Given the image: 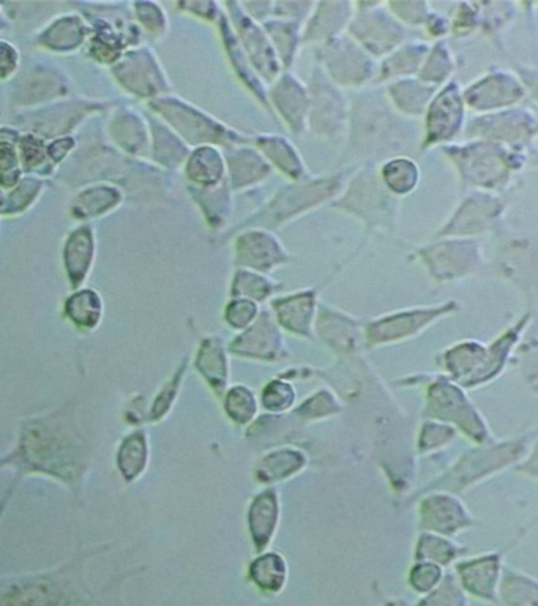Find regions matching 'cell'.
I'll return each instance as SVG.
<instances>
[{"instance_id": "d4e9b609", "label": "cell", "mask_w": 538, "mask_h": 606, "mask_svg": "<svg viewBox=\"0 0 538 606\" xmlns=\"http://www.w3.org/2000/svg\"><path fill=\"white\" fill-rule=\"evenodd\" d=\"M438 90L436 87L422 83L419 78L398 79L387 84L385 97L400 116L406 119H419L425 116L426 109Z\"/></svg>"}, {"instance_id": "603a6c76", "label": "cell", "mask_w": 538, "mask_h": 606, "mask_svg": "<svg viewBox=\"0 0 538 606\" xmlns=\"http://www.w3.org/2000/svg\"><path fill=\"white\" fill-rule=\"evenodd\" d=\"M182 173H184L188 187H217L228 179L225 152L213 146L191 149Z\"/></svg>"}, {"instance_id": "e0dca14e", "label": "cell", "mask_w": 538, "mask_h": 606, "mask_svg": "<svg viewBox=\"0 0 538 606\" xmlns=\"http://www.w3.org/2000/svg\"><path fill=\"white\" fill-rule=\"evenodd\" d=\"M269 103L273 116L280 117L294 136L308 133L310 92L308 84L292 72L281 73L269 86Z\"/></svg>"}, {"instance_id": "60d3db41", "label": "cell", "mask_w": 538, "mask_h": 606, "mask_svg": "<svg viewBox=\"0 0 538 606\" xmlns=\"http://www.w3.org/2000/svg\"><path fill=\"white\" fill-rule=\"evenodd\" d=\"M314 4L316 2H275L273 18L291 19V21L305 24L313 12Z\"/></svg>"}, {"instance_id": "d6a6232c", "label": "cell", "mask_w": 538, "mask_h": 606, "mask_svg": "<svg viewBox=\"0 0 538 606\" xmlns=\"http://www.w3.org/2000/svg\"><path fill=\"white\" fill-rule=\"evenodd\" d=\"M277 289V281H273L269 275L259 274L255 270L236 269L232 275L231 296L236 299L262 302V300L269 299Z\"/></svg>"}, {"instance_id": "8d00e7d4", "label": "cell", "mask_w": 538, "mask_h": 606, "mask_svg": "<svg viewBox=\"0 0 538 606\" xmlns=\"http://www.w3.org/2000/svg\"><path fill=\"white\" fill-rule=\"evenodd\" d=\"M450 37L468 38L479 34L480 5L479 2H460L455 5L453 15L450 16Z\"/></svg>"}, {"instance_id": "74e56055", "label": "cell", "mask_w": 538, "mask_h": 606, "mask_svg": "<svg viewBox=\"0 0 538 606\" xmlns=\"http://www.w3.org/2000/svg\"><path fill=\"white\" fill-rule=\"evenodd\" d=\"M387 7L404 27H423L434 12L430 2L423 0L387 2Z\"/></svg>"}, {"instance_id": "ffe728a7", "label": "cell", "mask_w": 538, "mask_h": 606, "mask_svg": "<svg viewBox=\"0 0 538 606\" xmlns=\"http://www.w3.org/2000/svg\"><path fill=\"white\" fill-rule=\"evenodd\" d=\"M497 269L520 285H538V236H512L497 251Z\"/></svg>"}, {"instance_id": "ac0fdd59", "label": "cell", "mask_w": 538, "mask_h": 606, "mask_svg": "<svg viewBox=\"0 0 538 606\" xmlns=\"http://www.w3.org/2000/svg\"><path fill=\"white\" fill-rule=\"evenodd\" d=\"M355 13V2L326 0L316 2L303 26V46H322L346 34Z\"/></svg>"}, {"instance_id": "5b68a950", "label": "cell", "mask_w": 538, "mask_h": 606, "mask_svg": "<svg viewBox=\"0 0 538 606\" xmlns=\"http://www.w3.org/2000/svg\"><path fill=\"white\" fill-rule=\"evenodd\" d=\"M378 168L363 165L355 169L343 193L330 206L360 218L370 231L390 234L397 229L400 199L384 187Z\"/></svg>"}, {"instance_id": "f546056e", "label": "cell", "mask_w": 538, "mask_h": 606, "mask_svg": "<svg viewBox=\"0 0 538 606\" xmlns=\"http://www.w3.org/2000/svg\"><path fill=\"white\" fill-rule=\"evenodd\" d=\"M378 171L384 187L398 199L412 195L422 179L420 166L408 155L384 161Z\"/></svg>"}, {"instance_id": "f1b7e54d", "label": "cell", "mask_w": 538, "mask_h": 606, "mask_svg": "<svg viewBox=\"0 0 538 606\" xmlns=\"http://www.w3.org/2000/svg\"><path fill=\"white\" fill-rule=\"evenodd\" d=\"M262 26L266 29L270 42L277 51L284 72H291V68L299 59L300 48L303 46V26L305 24L291 21V19L272 18L266 23H262Z\"/></svg>"}, {"instance_id": "b9f144b4", "label": "cell", "mask_w": 538, "mask_h": 606, "mask_svg": "<svg viewBox=\"0 0 538 606\" xmlns=\"http://www.w3.org/2000/svg\"><path fill=\"white\" fill-rule=\"evenodd\" d=\"M513 73L520 78L524 89L527 92V98H532L538 105V67L535 65L515 64Z\"/></svg>"}, {"instance_id": "9c48e42d", "label": "cell", "mask_w": 538, "mask_h": 606, "mask_svg": "<svg viewBox=\"0 0 538 606\" xmlns=\"http://www.w3.org/2000/svg\"><path fill=\"white\" fill-rule=\"evenodd\" d=\"M308 92H310L308 131L311 135L324 141H333L346 136L351 105L344 90L333 84L318 64L314 65L311 73Z\"/></svg>"}, {"instance_id": "83f0119b", "label": "cell", "mask_w": 538, "mask_h": 606, "mask_svg": "<svg viewBox=\"0 0 538 606\" xmlns=\"http://www.w3.org/2000/svg\"><path fill=\"white\" fill-rule=\"evenodd\" d=\"M452 303L450 302L449 305H442V307L438 308L406 311V313H400V315L389 316V318L382 319V321L373 324V327L370 329V337L376 343L408 337L411 333L428 326L430 322H433L439 316L445 315L453 307Z\"/></svg>"}, {"instance_id": "d6986e66", "label": "cell", "mask_w": 538, "mask_h": 606, "mask_svg": "<svg viewBox=\"0 0 538 606\" xmlns=\"http://www.w3.org/2000/svg\"><path fill=\"white\" fill-rule=\"evenodd\" d=\"M217 27L218 32H220L221 45H223V49H225V54L226 57H228L232 72H234L236 78L242 83V86L255 97V100H258L259 105L266 109L267 113H270L273 116V111L272 108H270L269 103V86L259 78L255 68L251 65L250 59H248L247 54L243 51L242 45H240L236 32L232 29L231 21H229L226 12L221 16Z\"/></svg>"}, {"instance_id": "cb8c5ba5", "label": "cell", "mask_w": 538, "mask_h": 606, "mask_svg": "<svg viewBox=\"0 0 538 606\" xmlns=\"http://www.w3.org/2000/svg\"><path fill=\"white\" fill-rule=\"evenodd\" d=\"M191 199L201 210L207 228L213 232L225 231L234 215V191L228 179L212 188L188 187Z\"/></svg>"}, {"instance_id": "4316f807", "label": "cell", "mask_w": 538, "mask_h": 606, "mask_svg": "<svg viewBox=\"0 0 538 606\" xmlns=\"http://www.w3.org/2000/svg\"><path fill=\"white\" fill-rule=\"evenodd\" d=\"M149 124L150 135H152L150 157L155 166L171 174L184 168L185 161L191 154L190 147L158 117L150 119Z\"/></svg>"}, {"instance_id": "d590c367", "label": "cell", "mask_w": 538, "mask_h": 606, "mask_svg": "<svg viewBox=\"0 0 538 606\" xmlns=\"http://www.w3.org/2000/svg\"><path fill=\"white\" fill-rule=\"evenodd\" d=\"M133 8H135L136 18L142 29L146 30V34L154 42H163L171 30L169 16L163 5L155 4V2H138L133 5Z\"/></svg>"}, {"instance_id": "1f68e13d", "label": "cell", "mask_w": 538, "mask_h": 606, "mask_svg": "<svg viewBox=\"0 0 538 606\" xmlns=\"http://www.w3.org/2000/svg\"><path fill=\"white\" fill-rule=\"evenodd\" d=\"M455 73V53H453L452 46L449 45L447 40H441V42H434L431 45L430 53L426 56L417 78L428 86L441 89L445 84L453 81Z\"/></svg>"}, {"instance_id": "3957f363", "label": "cell", "mask_w": 538, "mask_h": 606, "mask_svg": "<svg viewBox=\"0 0 538 606\" xmlns=\"http://www.w3.org/2000/svg\"><path fill=\"white\" fill-rule=\"evenodd\" d=\"M354 171L355 168H346L329 176L308 177L300 182H289L288 185L281 187L261 209L256 210L255 214H251L247 220H243L226 236L231 237L236 232L251 228L277 231L311 210L324 206L326 202L332 204L343 193L349 176Z\"/></svg>"}, {"instance_id": "f35d334b", "label": "cell", "mask_w": 538, "mask_h": 606, "mask_svg": "<svg viewBox=\"0 0 538 606\" xmlns=\"http://www.w3.org/2000/svg\"><path fill=\"white\" fill-rule=\"evenodd\" d=\"M180 12H184L185 15L193 16V18L201 19L204 23L213 24L217 26L221 16L225 13L223 5L212 2V0H199V2H179L177 4Z\"/></svg>"}, {"instance_id": "52a82bcc", "label": "cell", "mask_w": 538, "mask_h": 606, "mask_svg": "<svg viewBox=\"0 0 538 606\" xmlns=\"http://www.w3.org/2000/svg\"><path fill=\"white\" fill-rule=\"evenodd\" d=\"M509 210L501 195L486 191H468L449 220L436 232V239H479L499 231Z\"/></svg>"}, {"instance_id": "30bf717a", "label": "cell", "mask_w": 538, "mask_h": 606, "mask_svg": "<svg viewBox=\"0 0 538 606\" xmlns=\"http://www.w3.org/2000/svg\"><path fill=\"white\" fill-rule=\"evenodd\" d=\"M468 125V106L463 97V87L458 81H450L436 92L423 116V135L420 150L428 152L434 147L455 144L464 136Z\"/></svg>"}, {"instance_id": "7c38bea8", "label": "cell", "mask_w": 538, "mask_h": 606, "mask_svg": "<svg viewBox=\"0 0 538 606\" xmlns=\"http://www.w3.org/2000/svg\"><path fill=\"white\" fill-rule=\"evenodd\" d=\"M436 281H455L474 275L485 266V247L479 239H436L415 250Z\"/></svg>"}, {"instance_id": "8992f818", "label": "cell", "mask_w": 538, "mask_h": 606, "mask_svg": "<svg viewBox=\"0 0 538 606\" xmlns=\"http://www.w3.org/2000/svg\"><path fill=\"white\" fill-rule=\"evenodd\" d=\"M316 59L330 81L340 89H367L378 81L379 60L355 42L348 32L319 46Z\"/></svg>"}, {"instance_id": "2e32d148", "label": "cell", "mask_w": 538, "mask_h": 606, "mask_svg": "<svg viewBox=\"0 0 538 606\" xmlns=\"http://www.w3.org/2000/svg\"><path fill=\"white\" fill-rule=\"evenodd\" d=\"M117 78L130 94L154 101L172 94V84L165 68L152 49L144 48L130 51L117 65Z\"/></svg>"}, {"instance_id": "4fadbf2b", "label": "cell", "mask_w": 538, "mask_h": 606, "mask_svg": "<svg viewBox=\"0 0 538 606\" xmlns=\"http://www.w3.org/2000/svg\"><path fill=\"white\" fill-rule=\"evenodd\" d=\"M463 97L468 111L475 116H485L518 108L526 100L527 92L512 70L491 68L490 72L463 87Z\"/></svg>"}, {"instance_id": "e575fe53", "label": "cell", "mask_w": 538, "mask_h": 606, "mask_svg": "<svg viewBox=\"0 0 538 606\" xmlns=\"http://www.w3.org/2000/svg\"><path fill=\"white\" fill-rule=\"evenodd\" d=\"M236 348L239 351L258 352V354H273L280 348V335L267 316L261 319L250 332L239 338Z\"/></svg>"}, {"instance_id": "4dcf8cb0", "label": "cell", "mask_w": 538, "mask_h": 606, "mask_svg": "<svg viewBox=\"0 0 538 606\" xmlns=\"http://www.w3.org/2000/svg\"><path fill=\"white\" fill-rule=\"evenodd\" d=\"M281 324L292 332L308 333L310 322L316 308V292L313 289L297 292L291 296L280 297L273 302Z\"/></svg>"}, {"instance_id": "7bdbcfd3", "label": "cell", "mask_w": 538, "mask_h": 606, "mask_svg": "<svg viewBox=\"0 0 538 606\" xmlns=\"http://www.w3.org/2000/svg\"><path fill=\"white\" fill-rule=\"evenodd\" d=\"M423 29H425V34L428 37L433 38L434 42H441V40H447V37H450L452 26H450L449 16L433 12Z\"/></svg>"}, {"instance_id": "7a4b0ae2", "label": "cell", "mask_w": 538, "mask_h": 606, "mask_svg": "<svg viewBox=\"0 0 538 606\" xmlns=\"http://www.w3.org/2000/svg\"><path fill=\"white\" fill-rule=\"evenodd\" d=\"M441 149L468 191L502 195L529 165L538 166V149H510L485 139H466Z\"/></svg>"}, {"instance_id": "7402d4cb", "label": "cell", "mask_w": 538, "mask_h": 606, "mask_svg": "<svg viewBox=\"0 0 538 606\" xmlns=\"http://www.w3.org/2000/svg\"><path fill=\"white\" fill-rule=\"evenodd\" d=\"M251 144L261 152L262 157L269 161L273 171H278L289 182H300V180L311 177L299 147L286 136L277 135V133H261V135L253 136Z\"/></svg>"}, {"instance_id": "ba28073f", "label": "cell", "mask_w": 538, "mask_h": 606, "mask_svg": "<svg viewBox=\"0 0 538 606\" xmlns=\"http://www.w3.org/2000/svg\"><path fill=\"white\" fill-rule=\"evenodd\" d=\"M348 34L378 60L408 42V27L393 16L387 2H355Z\"/></svg>"}, {"instance_id": "277c9868", "label": "cell", "mask_w": 538, "mask_h": 606, "mask_svg": "<svg viewBox=\"0 0 538 606\" xmlns=\"http://www.w3.org/2000/svg\"><path fill=\"white\" fill-rule=\"evenodd\" d=\"M149 108L190 149L213 146L226 152L234 147L247 146L253 141V136L229 127L225 122H221L217 117L179 95L169 94L149 101Z\"/></svg>"}, {"instance_id": "5bb4252c", "label": "cell", "mask_w": 538, "mask_h": 606, "mask_svg": "<svg viewBox=\"0 0 538 606\" xmlns=\"http://www.w3.org/2000/svg\"><path fill=\"white\" fill-rule=\"evenodd\" d=\"M221 5L225 8L232 29L236 32L251 65L255 68L259 78L270 86L273 81L280 78L284 68L278 59L277 51L270 42L266 29L243 10L240 2H221Z\"/></svg>"}, {"instance_id": "484cf974", "label": "cell", "mask_w": 538, "mask_h": 606, "mask_svg": "<svg viewBox=\"0 0 538 606\" xmlns=\"http://www.w3.org/2000/svg\"><path fill=\"white\" fill-rule=\"evenodd\" d=\"M430 49V43L422 40L404 43L397 51L379 60L378 83L389 84L398 79L417 78Z\"/></svg>"}, {"instance_id": "8fae6325", "label": "cell", "mask_w": 538, "mask_h": 606, "mask_svg": "<svg viewBox=\"0 0 538 606\" xmlns=\"http://www.w3.org/2000/svg\"><path fill=\"white\" fill-rule=\"evenodd\" d=\"M464 138L485 139L510 149L535 150L538 149V116L526 106L474 116L468 120Z\"/></svg>"}, {"instance_id": "9a60e30c", "label": "cell", "mask_w": 538, "mask_h": 606, "mask_svg": "<svg viewBox=\"0 0 538 606\" xmlns=\"http://www.w3.org/2000/svg\"><path fill=\"white\" fill-rule=\"evenodd\" d=\"M232 251L236 269H250L259 274H272L292 261L275 232L251 228L232 234Z\"/></svg>"}, {"instance_id": "ee69618b", "label": "cell", "mask_w": 538, "mask_h": 606, "mask_svg": "<svg viewBox=\"0 0 538 606\" xmlns=\"http://www.w3.org/2000/svg\"><path fill=\"white\" fill-rule=\"evenodd\" d=\"M243 10L251 16V18L258 21V23H266L269 19L273 18V4L275 2H240Z\"/></svg>"}, {"instance_id": "836d02e7", "label": "cell", "mask_w": 538, "mask_h": 606, "mask_svg": "<svg viewBox=\"0 0 538 606\" xmlns=\"http://www.w3.org/2000/svg\"><path fill=\"white\" fill-rule=\"evenodd\" d=\"M480 34L499 40L515 21L516 5L512 2H479Z\"/></svg>"}, {"instance_id": "ab89813d", "label": "cell", "mask_w": 538, "mask_h": 606, "mask_svg": "<svg viewBox=\"0 0 538 606\" xmlns=\"http://www.w3.org/2000/svg\"><path fill=\"white\" fill-rule=\"evenodd\" d=\"M258 316V305L253 300L234 299L226 308V321L236 329H245Z\"/></svg>"}, {"instance_id": "6da1fadb", "label": "cell", "mask_w": 538, "mask_h": 606, "mask_svg": "<svg viewBox=\"0 0 538 606\" xmlns=\"http://www.w3.org/2000/svg\"><path fill=\"white\" fill-rule=\"evenodd\" d=\"M348 147L343 163L382 165L390 158L408 154L419 141L414 125L390 106L385 92L365 90L351 103Z\"/></svg>"}, {"instance_id": "44dd1931", "label": "cell", "mask_w": 538, "mask_h": 606, "mask_svg": "<svg viewBox=\"0 0 538 606\" xmlns=\"http://www.w3.org/2000/svg\"><path fill=\"white\" fill-rule=\"evenodd\" d=\"M225 158L228 182L234 193L253 190L272 177V166L253 144L226 150Z\"/></svg>"}]
</instances>
